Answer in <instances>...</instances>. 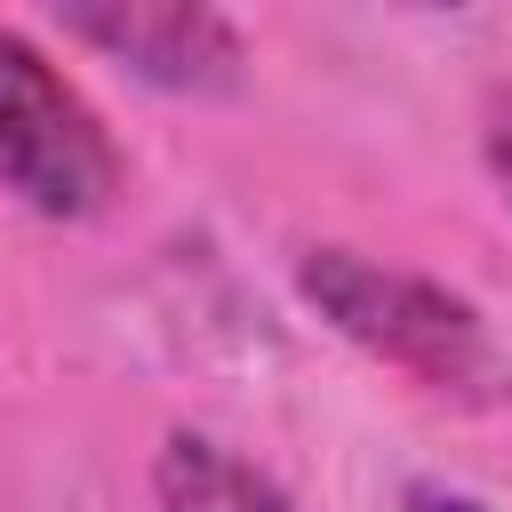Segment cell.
<instances>
[{
	"instance_id": "obj_5",
	"label": "cell",
	"mask_w": 512,
	"mask_h": 512,
	"mask_svg": "<svg viewBox=\"0 0 512 512\" xmlns=\"http://www.w3.org/2000/svg\"><path fill=\"white\" fill-rule=\"evenodd\" d=\"M400 512H496V504H480L472 488H448V480H408Z\"/></svg>"
},
{
	"instance_id": "obj_3",
	"label": "cell",
	"mask_w": 512,
	"mask_h": 512,
	"mask_svg": "<svg viewBox=\"0 0 512 512\" xmlns=\"http://www.w3.org/2000/svg\"><path fill=\"white\" fill-rule=\"evenodd\" d=\"M64 32L112 64H128L152 88L176 96H224L248 72V40L216 8H144V0H80L64 8Z\"/></svg>"
},
{
	"instance_id": "obj_6",
	"label": "cell",
	"mask_w": 512,
	"mask_h": 512,
	"mask_svg": "<svg viewBox=\"0 0 512 512\" xmlns=\"http://www.w3.org/2000/svg\"><path fill=\"white\" fill-rule=\"evenodd\" d=\"M480 152H488V168H496V184H504V200H512V88L488 104V128H480Z\"/></svg>"
},
{
	"instance_id": "obj_4",
	"label": "cell",
	"mask_w": 512,
	"mask_h": 512,
	"mask_svg": "<svg viewBox=\"0 0 512 512\" xmlns=\"http://www.w3.org/2000/svg\"><path fill=\"white\" fill-rule=\"evenodd\" d=\"M152 512H288V496L200 432H168L152 456Z\"/></svg>"
},
{
	"instance_id": "obj_2",
	"label": "cell",
	"mask_w": 512,
	"mask_h": 512,
	"mask_svg": "<svg viewBox=\"0 0 512 512\" xmlns=\"http://www.w3.org/2000/svg\"><path fill=\"white\" fill-rule=\"evenodd\" d=\"M0 184L56 224H80L120 192V144L104 112L16 24H0Z\"/></svg>"
},
{
	"instance_id": "obj_1",
	"label": "cell",
	"mask_w": 512,
	"mask_h": 512,
	"mask_svg": "<svg viewBox=\"0 0 512 512\" xmlns=\"http://www.w3.org/2000/svg\"><path fill=\"white\" fill-rule=\"evenodd\" d=\"M296 288H304V304L344 344H360L368 360L400 368L408 384H424L440 400H488L504 384V360L488 344V320L456 288H440L424 272H400V264H376L360 248L320 240V248L296 256Z\"/></svg>"
}]
</instances>
